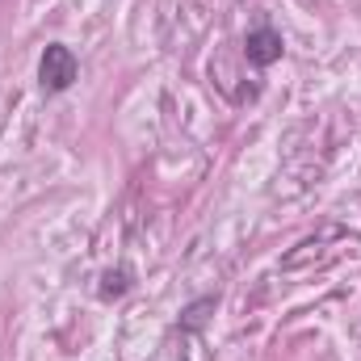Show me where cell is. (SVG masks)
I'll return each instance as SVG.
<instances>
[{
  "instance_id": "6da1fadb",
  "label": "cell",
  "mask_w": 361,
  "mask_h": 361,
  "mask_svg": "<svg viewBox=\"0 0 361 361\" xmlns=\"http://www.w3.org/2000/svg\"><path fill=\"white\" fill-rule=\"evenodd\" d=\"M38 80H42L47 92L72 89V80H76V55H72V47L51 42V47L42 51V59H38Z\"/></svg>"
},
{
  "instance_id": "7a4b0ae2",
  "label": "cell",
  "mask_w": 361,
  "mask_h": 361,
  "mask_svg": "<svg viewBox=\"0 0 361 361\" xmlns=\"http://www.w3.org/2000/svg\"><path fill=\"white\" fill-rule=\"evenodd\" d=\"M281 51H286V42H281V34L277 30H252L248 38H244V55H248V63H257V68H269L281 59Z\"/></svg>"
},
{
  "instance_id": "3957f363",
  "label": "cell",
  "mask_w": 361,
  "mask_h": 361,
  "mask_svg": "<svg viewBox=\"0 0 361 361\" xmlns=\"http://www.w3.org/2000/svg\"><path fill=\"white\" fill-rule=\"evenodd\" d=\"M130 290V269H109L101 277V298H118Z\"/></svg>"
}]
</instances>
